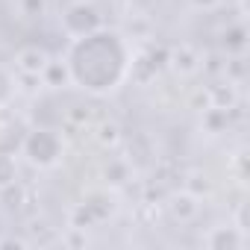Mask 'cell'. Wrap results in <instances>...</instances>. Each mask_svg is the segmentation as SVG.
<instances>
[{"instance_id":"obj_10","label":"cell","mask_w":250,"mask_h":250,"mask_svg":"<svg viewBox=\"0 0 250 250\" xmlns=\"http://www.w3.org/2000/svg\"><path fill=\"white\" fill-rule=\"evenodd\" d=\"M18 180V165H15V156L9 153H0V191L3 188H12Z\"/></svg>"},{"instance_id":"obj_12","label":"cell","mask_w":250,"mask_h":250,"mask_svg":"<svg viewBox=\"0 0 250 250\" xmlns=\"http://www.w3.org/2000/svg\"><path fill=\"white\" fill-rule=\"evenodd\" d=\"M15 97V77H9L3 68H0V109H6Z\"/></svg>"},{"instance_id":"obj_16","label":"cell","mask_w":250,"mask_h":250,"mask_svg":"<svg viewBox=\"0 0 250 250\" xmlns=\"http://www.w3.org/2000/svg\"><path fill=\"white\" fill-rule=\"evenodd\" d=\"M188 3H191L194 9H200V12H212V9L221 6V0H188Z\"/></svg>"},{"instance_id":"obj_7","label":"cell","mask_w":250,"mask_h":250,"mask_svg":"<svg viewBox=\"0 0 250 250\" xmlns=\"http://www.w3.org/2000/svg\"><path fill=\"white\" fill-rule=\"evenodd\" d=\"M47 62H50L47 50H42V47H36V44L21 47V50L15 53V68H18V74H42Z\"/></svg>"},{"instance_id":"obj_2","label":"cell","mask_w":250,"mask_h":250,"mask_svg":"<svg viewBox=\"0 0 250 250\" xmlns=\"http://www.w3.org/2000/svg\"><path fill=\"white\" fill-rule=\"evenodd\" d=\"M21 153L27 156L30 165L36 168H53L62 162V153H65V142L56 130L50 127H36L24 136L21 142Z\"/></svg>"},{"instance_id":"obj_13","label":"cell","mask_w":250,"mask_h":250,"mask_svg":"<svg viewBox=\"0 0 250 250\" xmlns=\"http://www.w3.org/2000/svg\"><path fill=\"white\" fill-rule=\"evenodd\" d=\"M106 171H112V180H109L112 186H124V183L130 180V165L124 162V159H112L106 165Z\"/></svg>"},{"instance_id":"obj_5","label":"cell","mask_w":250,"mask_h":250,"mask_svg":"<svg viewBox=\"0 0 250 250\" xmlns=\"http://www.w3.org/2000/svg\"><path fill=\"white\" fill-rule=\"evenodd\" d=\"M112 209H115V203H112V197L106 194V191H91L83 203H80V215L85 218V224H83V229L88 227V224H97V221H106L109 215H112Z\"/></svg>"},{"instance_id":"obj_8","label":"cell","mask_w":250,"mask_h":250,"mask_svg":"<svg viewBox=\"0 0 250 250\" xmlns=\"http://www.w3.org/2000/svg\"><path fill=\"white\" fill-rule=\"evenodd\" d=\"M168 62H171V68H174L177 74H194V71L200 68V56H197V50L188 47V44L174 47L171 56H168Z\"/></svg>"},{"instance_id":"obj_4","label":"cell","mask_w":250,"mask_h":250,"mask_svg":"<svg viewBox=\"0 0 250 250\" xmlns=\"http://www.w3.org/2000/svg\"><path fill=\"white\" fill-rule=\"evenodd\" d=\"M203 244L209 250H241L247 244V235L241 227H232V224H224V227H212L206 235H203Z\"/></svg>"},{"instance_id":"obj_9","label":"cell","mask_w":250,"mask_h":250,"mask_svg":"<svg viewBox=\"0 0 250 250\" xmlns=\"http://www.w3.org/2000/svg\"><path fill=\"white\" fill-rule=\"evenodd\" d=\"M65 83H71V77H68V65L50 59V62L44 65V71H42V85L59 88V85H65Z\"/></svg>"},{"instance_id":"obj_1","label":"cell","mask_w":250,"mask_h":250,"mask_svg":"<svg viewBox=\"0 0 250 250\" xmlns=\"http://www.w3.org/2000/svg\"><path fill=\"white\" fill-rule=\"evenodd\" d=\"M65 65H68V77L74 85L100 97V94L121 88V83L130 77L133 50L121 33L100 27L71 42Z\"/></svg>"},{"instance_id":"obj_14","label":"cell","mask_w":250,"mask_h":250,"mask_svg":"<svg viewBox=\"0 0 250 250\" xmlns=\"http://www.w3.org/2000/svg\"><path fill=\"white\" fill-rule=\"evenodd\" d=\"M118 133H121V130H118V124H115V121H103L100 127H97V142H100L103 147H106V145L112 147V145H115V142L121 139Z\"/></svg>"},{"instance_id":"obj_6","label":"cell","mask_w":250,"mask_h":250,"mask_svg":"<svg viewBox=\"0 0 250 250\" xmlns=\"http://www.w3.org/2000/svg\"><path fill=\"white\" fill-rule=\"evenodd\" d=\"M168 212H171L174 221L188 224V221H194L197 212H200V197L191 194V191H177V194L168 197Z\"/></svg>"},{"instance_id":"obj_3","label":"cell","mask_w":250,"mask_h":250,"mask_svg":"<svg viewBox=\"0 0 250 250\" xmlns=\"http://www.w3.org/2000/svg\"><path fill=\"white\" fill-rule=\"evenodd\" d=\"M103 21H100V12L85 3V0H71L62 12V30L71 36V39H80V36H88L94 30H100Z\"/></svg>"},{"instance_id":"obj_15","label":"cell","mask_w":250,"mask_h":250,"mask_svg":"<svg viewBox=\"0 0 250 250\" xmlns=\"http://www.w3.org/2000/svg\"><path fill=\"white\" fill-rule=\"evenodd\" d=\"M18 9H21V15L36 18V15H42L47 9V0H18Z\"/></svg>"},{"instance_id":"obj_11","label":"cell","mask_w":250,"mask_h":250,"mask_svg":"<svg viewBox=\"0 0 250 250\" xmlns=\"http://www.w3.org/2000/svg\"><path fill=\"white\" fill-rule=\"evenodd\" d=\"M224 47H227V53H241L244 50V27L241 24L238 27H229L224 33Z\"/></svg>"}]
</instances>
